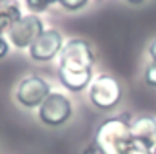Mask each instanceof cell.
<instances>
[{"label": "cell", "instance_id": "6da1fadb", "mask_svg": "<svg viewBox=\"0 0 156 154\" xmlns=\"http://www.w3.org/2000/svg\"><path fill=\"white\" fill-rule=\"evenodd\" d=\"M94 53L89 42L82 38L69 40L58 58V80L71 93L83 91L93 82Z\"/></svg>", "mask_w": 156, "mask_h": 154}, {"label": "cell", "instance_id": "7a4b0ae2", "mask_svg": "<svg viewBox=\"0 0 156 154\" xmlns=\"http://www.w3.org/2000/svg\"><path fill=\"white\" fill-rule=\"evenodd\" d=\"M131 142L133 136L127 116H116L107 118L100 123V127L94 132L93 145L98 149L100 154H123Z\"/></svg>", "mask_w": 156, "mask_h": 154}, {"label": "cell", "instance_id": "3957f363", "mask_svg": "<svg viewBox=\"0 0 156 154\" xmlns=\"http://www.w3.org/2000/svg\"><path fill=\"white\" fill-rule=\"evenodd\" d=\"M89 100L100 111L115 109L122 100V85L111 75H100L89 85Z\"/></svg>", "mask_w": 156, "mask_h": 154}, {"label": "cell", "instance_id": "277c9868", "mask_svg": "<svg viewBox=\"0 0 156 154\" xmlns=\"http://www.w3.org/2000/svg\"><path fill=\"white\" fill-rule=\"evenodd\" d=\"M73 114L71 100L62 93H51L38 107V120L47 127H60Z\"/></svg>", "mask_w": 156, "mask_h": 154}, {"label": "cell", "instance_id": "5b68a950", "mask_svg": "<svg viewBox=\"0 0 156 154\" xmlns=\"http://www.w3.org/2000/svg\"><path fill=\"white\" fill-rule=\"evenodd\" d=\"M44 31H45L44 20L38 15L31 13L22 16L16 24H13V27L7 31V37L16 49H29Z\"/></svg>", "mask_w": 156, "mask_h": 154}, {"label": "cell", "instance_id": "8992f818", "mask_svg": "<svg viewBox=\"0 0 156 154\" xmlns=\"http://www.w3.org/2000/svg\"><path fill=\"white\" fill-rule=\"evenodd\" d=\"M51 94V87L49 83L42 76L31 75L26 76L16 87V100L20 105L27 107V109H38L42 102Z\"/></svg>", "mask_w": 156, "mask_h": 154}, {"label": "cell", "instance_id": "52a82bcc", "mask_svg": "<svg viewBox=\"0 0 156 154\" xmlns=\"http://www.w3.org/2000/svg\"><path fill=\"white\" fill-rule=\"evenodd\" d=\"M64 47V38L56 29H45L37 42L29 47V56L35 62H49L60 54Z\"/></svg>", "mask_w": 156, "mask_h": 154}, {"label": "cell", "instance_id": "ba28073f", "mask_svg": "<svg viewBox=\"0 0 156 154\" xmlns=\"http://www.w3.org/2000/svg\"><path fill=\"white\" fill-rule=\"evenodd\" d=\"M131 136L133 140H138L153 149L156 145V118L140 116L134 121H131Z\"/></svg>", "mask_w": 156, "mask_h": 154}, {"label": "cell", "instance_id": "9c48e42d", "mask_svg": "<svg viewBox=\"0 0 156 154\" xmlns=\"http://www.w3.org/2000/svg\"><path fill=\"white\" fill-rule=\"evenodd\" d=\"M58 4L66 11H80L89 4V0H58Z\"/></svg>", "mask_w": 156, "mask_h": 154}, {"label": "cell", "instance_id": "30bf717a", "mask_svg": "<svg viewBox=\"0 0 156 154\" xmlns=\"http://www.w3.org/2000/svg\"><path fill=\"white\" fill-rule=\"evenodd\" d=\"M26 5H27L35 15H37V13H44V11L49 7L44 0H26Z\"/></svg>", "mask_w": 156, "mask_h": 154}, {"label": "cell", "instance_id": "8fae6325", "mask_svg": "<svg viewBox=\"0 0 156 154\" xmlns=\"http://www.w3.org/2000/svg\"><path fill=\"white\" fill-rule=\"evenodd\" d=\"M145 83L151 87H156V62H153L145 69Z\"/></svg>", "mask_w": 156, "mask_h": 154}, {"label": "cell", "instance_id": "7c38bea8", "mask_svg": "<svg viewBox=\"0 0 156 154\" xmlns=\"http://www.w3.org/2000/svg\"><path fill=\"white\" fill-rule=\"evenodd\" d=\"M7 54H9V42L0 35V60L5 58Z\"/></svg>", "mask_w": 156, "mask_h": 154}, {"label": "cell", "instance_id": "4fadbf2b", "mask_svg": "<svg viewBox=\"0 0 156 154\" xmlns=\"http://www.w3.org/2000/svg\"><path fill=\"white\" fill-rule=\"evenodd\" d=\"M149 54H151V58H153V62H156V38L151 42V45H149Z\"/></svg>", "mask_w": 156, "mask_h": 154}, {"label": "cell", "instance_id": "5bb4252c", "mask_svg": "<svg viewBox=\"0 0 156 154\" xmlns=\"http://www.w3.org/2000/svg\"><path fill=\"white\" fill-rule=\"evenodd\" d=\"M129 4H134V5H138V4H142V2H145V0H127Z\"/></svg>", "mask_w": 156, "mask_h": 154}, {"label": "cell", "instance_id": "9a60e30c", "mask_svg": "<svg viewBox=\"0 0 156 154\" xmlns=\"http://www.w3.org/2000/svg\"><path fill=\"white\" fill-rule=\"evenodd\" d=\"M15 0H0V5H7V4H13Z\"/></svg>", "mask_w": 156, "mask_h": 154}, {"label": "cell", "instance_id": "2e32d148", "mask_svg": "<svg viewBox=\"0 0 156 154\" xmlns=\"http://www.w3.org/2000/svg\"><path fill=\"white\" fill-rule=\"evenodd\" d=\"M4 7H5V5H0V13H2V11H4Z\"/></svg>", "mask_w": 156, "mask_h": 154}, {"label": "cell", "instance_id": "e0dca14e", "mask_svg": "<svg viewBox=\"0 0 156 154\" xmlns=\"http://www.w3.org/2000/svg\"><path fill=\"white\" fill-rule=\"evenodd\" d=\"M153 154H156V145H154V147H153Z\"/></svg>", "mask_w": 156, "mask_h": 154}]
</instances>
